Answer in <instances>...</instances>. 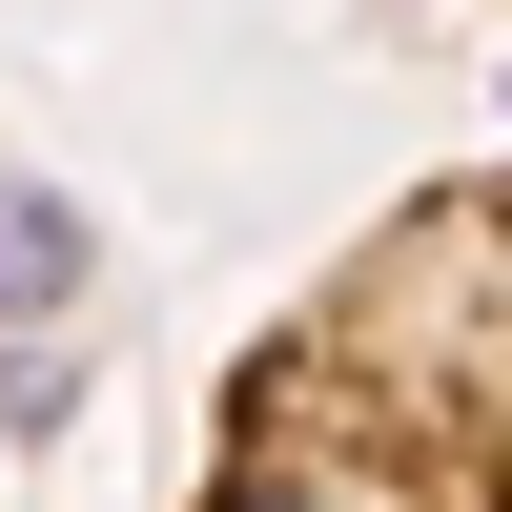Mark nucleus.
<instances>
[{
    "label": "nucleus",
    "instance_id": "f257e3e1",
    "mask_svg": "<svg viewBox=\"0 0 512 512\" xmlns=\"http://www.w3.org/2000/svg\"><path fill=\"white\" fill-rule=\"evenodd\" d=\"M185 512H512V164L410 185L226 369Z\"/></svg>",
    "mask_w": 512,
    "mask_h": 512
},
{
    "label": "nucleus",
    "instance_id": "f03ea898",
    "mask_svg": "<svg viewBox=\"0 0 512 512\" xmlns=\"http://www.w3.org/2000/svg\"><path fill=\"white\" fill-rule=\"evenodd\" d=\"M62 267H82L62 205H0V308H62Z\"/></svg>",
    "mask_w": 512,
    "mask_h": 512
}]
</instances>
